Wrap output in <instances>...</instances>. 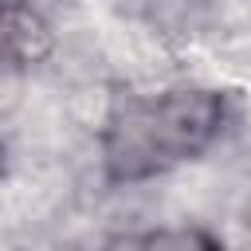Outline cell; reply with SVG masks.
Instances as JSON below:
<instances>
[{"instance_id": "1", "label": "cell", "mask_w": 251, "mask_h": 251, "mask_svg": "<svg viewBox=\"0 0 251 251\" xmlns=\"http://www.w3.org/2000/svg\"><path fill=\"white\" fill-rule=\"evenodd\" d=\"M224 118L212 90H165L129 98L106 126V165L114 180H141L200 153Z\"/></svg>"}]
</instances>
